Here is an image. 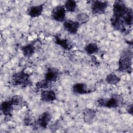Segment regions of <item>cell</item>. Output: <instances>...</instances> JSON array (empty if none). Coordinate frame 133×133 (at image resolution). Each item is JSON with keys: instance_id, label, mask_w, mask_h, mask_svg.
I'll use <instances>...</instances> for the list:
<instances>
[{"instance_id": "ac0fdd59", "label": "cell", "mask_w": 133, "mask_h": 133, "mask_svg": "<svg viewBox=\"0 0 133 133\" xmlns=\"http://www.w3.org/2000/svg\"><path fill=\"white\" fill-rule=\"evenodd\" d=\"M84 49L88 55H93L98 53L99 48L96 43H90L85 45Z\"/></svg>"}, {"instance_id": "ba28073f", "label": "cell", "mask_w": 133, "mask_h": 133, "mask_svg": "<svg viewBox=\"0 0 133 133\" xmlns=\"http://www.w3.org/2000/svg\"><path fill=\"white\" fill-rule=\"evenodd\" d=\"M52 117V114L49 111H45L38 117L34 125L42 129H46L49 125Z\"/></svg>"}, {"instance_id": "d4e9b609", "label": "cell", "mask_w": 133, "mask_h": 133, "mask_svg": "<svg viewBox=\"0 0 133 133\" xmlns=\"http://www.w3.org/2000/svg\"><path fill=\"white\" fill-rule=\"evenodd\" d=\"M23 122L25 125L30 126V125H34L35 123V121H34L32 115H31L30 113H28L24 116Z\"/></svg>"}, {"instance_id": "7a4b0ae2", "label": "cell", "mask_w": 133, "mask_h": 133, "mask_svg": "<svg viewBox=\"0 0 133 133\" xmlns=\"http://www.w3.org/2000/svg\"><path fill=\"white\" fill-rule=\"evenodd\" d=\"M123 98L121 95H113L110 98H99L97 100L98 105L100 107L109 109L116 108L121 105Z\"/></svg>"}, {"instance_id": "6da1fadb", "label": "cell", "mask_w": 133, "mask_h": 133, "mask_svg": "<svg viewBox=\"0 0 133 133\" xmlns=\"http://www.w3.org/2000/svg\"><path fill=\"white\" fill-rule=\"evenodd\" d=\"M132 52L129 48L123 50L118 61L117 71L121 72H131Z\"/></svg>"}, {"instance_id": "3957f363", "label": "cell", "mask_w": 133, "mask_h": 133, "mask_svg": "<svg viewBox=\"0 0 133 133\" xmlns=\"http://www.w3.org/2000/svg\"><path fill=\"white\" fill-rule=\"evenodd\" d=\"M11 83L14 86L26 87L32 84L30 75L25 72L24 70L14 73L11 77Z\"/></svg>"}, {"instance_id": "d6986e66", "label": "cell", "mask_w": 133, "mask_h": 133, "mask_svg": "<svg viewBox=\"0 0 133 133\" xmlns=\"http://www.w3.org/2000/svg\"><path fill=\"white\" fill-rule=\"evenodd\" d=\"M123 20L126 26L131 30L133 22V12L131 8H130L127 13L123 17Z\"/></svg>"}, {"instance_id": "603a6c76", "label": "cell", "mask_w": 133, "mask_h": 133, "mask_svg": "<svg viewBox=\"0 0 133 133\" xmlns=\"http://www.w3.org/2000/svg\"><path fill=\"white\" fill-rule=\"evenodd\" d=\"M53 83H54L48 81L45 79H43L37 82L35 84V86L38 89H47L51 87Z\"/></svg>"}, {"instance_id": "44dd1931", "label": "cell", "mask_w": 133, "mask_h": 133, "mask_svg": "<svg viewBox=\"0 0 133 133\" xmlns=\"http://www.w3.org/2000/svg\"><path fill=\"white\" fill-rule=\"evenodd\" d=\"M106 82L110 85H115L121 81V78L113 73L108 74L105 77Z\"/></svg>"}, {"instance_id": "7402d4cb", "label": "cell", "mask_w": 133, "mask_h": 133, "mask_svg": "<svg viewBox=\"0 0 133 133\" xmlns=\"http://www.w3.org/2000/svg\"><path fill=\"white\" fill-rule=\"evenodd\" d=\"M9 101L14 106H21L25 105V101L24 99L20 95H14L12 96L9 99Z\"/></svg>"}, {"instance_id": "4316f807", "label": "cell", "mask_w": 133, "mask_h": 133, "mask_svg": "<svg viewBox=\"0 0 133 133\" xmlns=\"http://www.w3.org/2000/svg\"><path fill=\"white\" fill-rule=\"evenodd\" d=\"M132 110H133L132 104H129V105L127 106V109H126L127 112L128 114H129L132 115V114H133V111H132Z\"/></svg>"}, {"instance_id": "7c38bea8", "label": "cell", "mask_w": 133, "mask_h": 133, "mask_svg": "<svg viewBox=\"0 0 133 133\" xmlns=\"http://www.w3.org/2000/svg\"><path fill=\"white\" fill-rule=\"evenodd\" d=\"M57 99L56 92L52 89L42 90L40 94V100L45 102H51Z\"/></svg>"}, {"instance_id": "ffe728a7", "label": "cell", "mask_w": 133, "mask_h": 133, "mask_svg": "<svg viewBox=\"0 0 133 133\" xmlns=\"http://www.w3.org/2000/svg\"><path fill=\"white\" fill-rule=\"evenodd\" d=\"M66 11L67 12H75L77 7V4L75 1L74 0H68L66 1L63 5Z\"/></svg>"}, {"instance_id": "8fae6325", "label": "cell", "mask_w": 133, "mask_h": 133, "mask_svg": "<svg viewBox=\"0 0 133 133\" xmlns=\"http://www.w3.org/2000/svg\"><path fill=\"white\" fill-rule=\"evenodd\" d=\"M60 74L61 73L58 69L52 67H49L47 68L46 71L44 79L50 82L54 83L58 79Z\"/></svg>"}, {"instance_id": "9a60e30c", "label": "cell", "mask_w": 133, "mask_h": 133, "mask_svg": "<svg viewBox=\"0 0 133 133\" xmlns=\"http://www.w3.org/2000/svg\"><path fill=\"white\" fill-rule=\"evenodd\" d=\"M83 119L85 123L91 124L94 123L97 116L96 111L90 108H86L83 110Z\"/></svg>"}, {"instance_id": "e0dca14e", "label": "cell", "mask_w": 133, "mask_h": 133, "mask_svg": "<svg viewBox=\"0 0 133 133\" xmlns=\"http://www.w3.org/2000/svg\"><path fill=\"white\" fill-rule=\"evenodd\" d=\"M35 43V42H32L21 47V50L24 57L30 58L34 54L36 51Z\"/></svg>"}, {"instance_id": "30bf717a", "label": "cell", "mask_w": 133, "mask_h": 133, "mask_svg": "<svg viewBox=\"0 0 133 133\" xmlns=\"http://www.w3.org/2000/svg\"><path fill=\"white\" fill-rule=\"evenodd\" d=\"M81 24L76 21L70 19L65 20L63 23V27L65 31L70 34H77Z\"/></svg>"}, {"instance_id": "52a82bcc", "label": "cell", "mask_w": 133, "mask_h": 133, "mask_svg": "<svg viewBox=\"0 0 133 133\" xmlns=\"http://www.w3.org/2000/svg\"><path fill=\"white\" fill-rule=\"evenodd\" d=\"M108 5L107 1H93L91 5V12L93 15H103L105 14Z\"/></svg>"}, {"instance_id": "484cf974", "label": "cell", "mask_w": 133, "mask_h": 133, "mask_svg": "<svg viewBox=\"0 0 133 133\" xmlns=\"http://www.w3.org/2000/svg\"><path fill=\"white\" fill-rule=\"evenodd\" d=\"M60 126V123L59 121H58V120H57L50 126V129L53 130V131H55L57 129L59 128Z\"/></svg>"}, {"instance_id": "5bb4252c", "label": "cell", "mask_w": 133, "mask_h": 133, "mask_svg": "<svg viewBox=\"0 0 133 133\" xmlns=\"http://www.w3.org/2000/svg\"><path fill=\"white\" fill-rule=\"evenodd\" d=\"M54 41L57 45H59L66 50H71L73 46V43L71 41L66 38H61V37H60L59 35H55Z\"/></svg>"}, {"instance_id": "4fadbf2b", "label": "cell", "mask_w": 133, "mask_h": 133, "mask_svg": "<svg viewBox=\"0 0 133 133\" xmlns=\"http://www.w3.org/2000/svg\"><path fill=\"white\" fill-rule=\"evenodd\" d=\"M44 4L31 6L27 9V14L31 18H34L38 17L42 14L44 10Z\"/></svg>"}, {"instance_id": "9c48e42d", "label": "cell", "mask_w": 133, "mask_h": 133, "mask_svg": "<svg viewBox=\"0 0 133 133\" xmlns=\"http://www.w3.org/2000/svg\"><path fill=\"white\" fill-rule=\"evenodd\" d=\"M72 91L76 95H85L94 92L95 89L84 83H77L73 85Z\"/></svg>"}, {"instance_id": "2e32d148", "label": "cell", "mask_w": 133, "mask_h": 133, "mask_svg": "<svg viewBox=\"0 0 133 133\" xmlns=\"http://www.w3.org/2000/svg\"><path fill=\"white\" fill-rule=\"evenodd\" d=\"M14 106L9 100L3 101L1 104V111L6 117H11L14 111Z\"/></svg>"}, {"instance_id": "8992f818", "label": "cell", "mask_w": 133, "mask_h": 133, "mask_svg": "<svg viewBox=\"0 0 133 133\" xmlns=\"http://www.w3.org/2000/svg\"><path fill=\"white\" fill-rule=\"evenodd\" d=\"M66 11L63 5H57L51 10V17L52 19L58 22H63L65 20Z\"/></svg>"}, {"instance_id": "277c9868", "label": "cell", "mask_w": 133, "mask_h": 133, "mask_svg": "<svg viewBox=\"0 0 133 133\" xmlns=\"http://www.w3.org/2000/svg\"><path fill=\"white\" fill-rule=\"evenodd\" d=\"M130 8L128 7L125 2L122 0L115 1L113 5V16L122 18L127 13Z\"/></svg>"}, {"instance_id": "cb8c5ba5", "label": "cell", "mask_w": 133, "mask_h": 133, "mask_svg": "<svg viewBox=\"0 0 133 133\" xmlns=\"http://www.w3.org/2000/svg\"><path fill=\"white\" fill-rule=\"evenodd\" d=\"M76 21L78 22L81 25L88 22L90 19L89 15L85 12H80L76 15Z\"/></svg>"}, {"instance_id": "5b68a950", "label": "cell", "mask_w": 133, "mask_h": 133, "mask_svg": "<svg viewBox=\"0 0 133 133\" xmlns=\"http://www.w3.org/2000/svg\"><path fill=\"white\" fill-rule=\"evenodd\" d=\"M110 21L111 25L114 30L124 34L130 33L131 30L126 26L122 18L112 15L110 18Z\"/></svg>"}]
</instances>
